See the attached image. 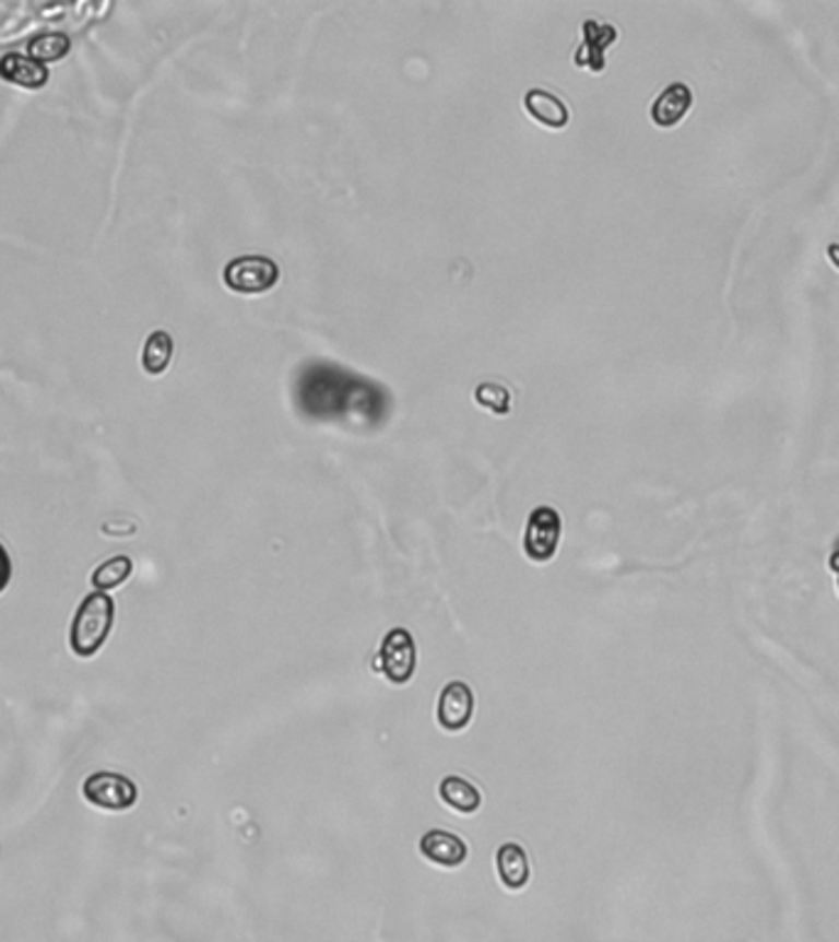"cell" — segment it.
I'll use <instances>...</instances> for the list:
<instances>
[{"label":"cell","mask_w":839,"mask_h":942,"mask_svg":"<svg viewBox=\"0 0 839 942\" xmlns=\"http://www.w3.org/2000/svg\"><path fill=\"white\" fill-rule=\"evenodd\" d=\"M293 398L299 413L322 423L356 420L362 425H378L391 410L388 390L376 380L327 361H309L299 368Z\"/></svg>","instance_id":"cell-1"},{"label":"cell","mask_w":839,"mask_h":942,"mask_svg":"<svg viewBox=\"0 0 839 942\" xmlns=\"http://www.w3.org/2000/svg\"><path fill=\"white\" fill-rule=\"evenodd\" d=\"M116 621V604L108 591H92L79 604L72 631H69V646L79 658H92L104 648L106 638L111 636Z\"/></svg>","instance_id":"cell-2"},{"label":"cell","mask_w":839,"mask_h":942,"mask_svg":"<svg viewBox=\"0 0 839 942\" xmlns=\"http://www.w3.org/2000/svg\"><path fill=\"white\" fill-rule=\"evenodd\" d=\"M277 280L280 268L268 256H238L224 268V283L236 295H263Z\"/></svg>","instance_id":"cell-3"},{"label":"cell","mask_w":839,"mask_h":942,"mask_svg":"<svg viewBox=\"0 0 839 942\" xmlns=\"http://www.w3.org/2000/svg\"><path fill=\"white\" fill-rule=\"evenodd\" d=\"M559 538H563V518L553 506H537L531 510L525 523L523 550L533 563H551L557 555Z\"/></svg>","instance_id":"cell-4"},{"label":"cell","mask_w":839,"mask_h":942,"mask_svg":"<svg viewBox=\"0 0 839 942\" xmlns=\"http://www.w3.org/2000/svg\"><path fill=\"white\" fill-rule=\"evenodd\" d=\"M378 670L391 680L393 685L411 683L417 666V648L407 628H391L378 650Z\"/></svg>","instance_id":"cell-5"},{"label":"cell","mask_w":839,"mask_h":942,"mask_svg":"<svg viewBox=\"0 0 839 942\" xmlns=\"http://www.w3.org/2000/svg\"><path fill=\"white\" fill-rule=\"evenodd\" d=\"M82 793L96 808L131 810L138 800V786L131 778L114 774V770H98L84 780Z\"/></svg>","instance_id":"cell-6"},{"label":"cell","mask_w":839,"mask_h":942,"mask_svg":"<svg viewBox=\"0 0 839 942\" xmlns=\"http://www.w3.org/2000/svg\"><path fill=\"white\" fill-rule=\"evenodd\" d=\"M474 717V693L462 680L442 687L437 699V721L447 731H462Z\"/></svg>","instance_id":"cell-7"},{"label":"cell","mask_w":839,"mask_h":942,"mask_svg":"<svg viewBox=\"0 0 839 942\" xmlns=\"http://www.w3.org/2000/svg\"><path fill=\"white\" fill-rule=\"evenodd\" d=\"M582 45L575 52V64L584 67L589 72H604V55L606 47H612L616 43V27L608 23H599V20H584L582 25Z\"/></svg>","instance_id":"cell-8"},{"label":"cell","mask_w":839,"mask_h":942,"mask_svg":"<svg viewBox=\"0 0 839 942\" xmlns=\"http://www.w3.org/2000/svg\"><path fill=\"white\" fill-rule=\"evenodd\" d=\"M693 102H695L693 89L687 84L675 82L671 86H665L651 106V120L661 128H673L690 114Z\"/></svg>","instance_id":"cell-9"},{"label":"cell","mask_w":839,"mask_h":942,"mask_svg":"<svg viewBox=\"0 0 839 942\" xmlns=\"http://www.w3.org/2000/svg\"><path fill=\"white\" fill-rule=\"evenodd\" d=\"M420 851H423V857L433 861V864L449 869L464 864L469 855L466 841L445 829H429L427 835H423V839H420Z\"/></svg>","instance_id":"cell-10"},{"label":"cell","mask_w":839,"mask_h":942,"mask_svg":"<svg viewBox=\"0 0 839 942\" xmlns=\"http://www.w3.org/2000/svg\"><path fill=\"white\" fill-rule=\"evenodd\" d=\"M0 79L5 84L35 92V89H43L49 82V69L20 52H5L0 57Z\"/></svg>","instance_id":"cell-11"},{"label":"cell","mask_w":839,"mask_h":942,"mask_svg":"<svg viewBox=\"0 0 839 942\" xmlns=\"http://www.w3.org/2000/svg\"><path fill=\"white\" fill-rule=\"evenodd\" d=\"M525 111L531 114L533 120L543 123L545 128L563 130L569 123V108L559 96L545 92V89H531L523 96Z\"/></svg>","instance_id":"cell-12"},{"label":"cell","mask_w":839,"mask_h":942,"mask_svg":"<svg viewBox=\"0 0 839 942\" xmlns=\"http://www.w3.org/2000/svg\"><path fill=\"white\" fill-rule=\"evenodd\" d=\"M496 871L506 888L521 891L528 884V879H531V864H528L525 849L516 845V841H506V845L498 847Z\"/></svg>","instance_id":"cell-13"},{"label":"cell","mask_w":839,"mask_h":942,"mask_svg":"<svg viewBox=\"0 0 839 942\" xmlns=\"http://www.w3.org/2000/svg\"><path fill=\"white\" fill-rule=\"evenodd\" d=\"M439 798H442V803L449 810L462 815H472L482 808V793H478V788L459 776H447L439 780Z\"/></svg>","instance_id":"cell-14"},{"label":"cell","mask_w":839,"mask_h":942,"mask_svg":"<svg viewBox=\"0 0 839 942\" xmlns=\"http://www.w3.org/2000/svg\"><path fill=\"white\" fill-rule=\"evenodd\" d=\"M173 354H175L173 334L165 332V329H155V332H150L145 339V344H143V356H140L145 374L147 376L165 374L169 361H173Z\"/></svg>","instance_id":"cell-15"},{"label":"cell","mask_w":839,"mask_h":942,"mask_svg":"<svg viewBox=\"0 0 839 942\" xmlns=\"http://www.w3.org/2000/svg\"><path fill=\"white\" fill-rule=\"evenodd\" d=\"M69 49H72V39H69L64 33H45L37 35L35 39H29L27 45V57L35 59L37 64H55L59 59H64L69 55Z\"/></svg>","instance_id":"cell-16"},{"label":"cell","mask_w":839,"mask_h":942,"mask_svg":"<svg viewBox=\"0 0 839 942\" xmlns=\"http://www.w3.org/2000/svg\"><path fill=\"white\" fill-rule=\"evenodd\" d=\"M133 573V560L126 555H118L106 560L104 565H98L92 573V585L94 591H108L121 587L128 577Z\"/></svg>","instance_id":"cell-17"},{"label":"cell","mask_w":839,"mask_h":942,"mask_svg":"<svg viewBox=\"0 0 839 942\" xmlns=\"http://www.w3.org/2000/svg\"><path fill=\"white\" fill-rule=\"evenodd\" d=\"M474 400L482 408L492 410L494 415H508L511 410V390L496 380H484L474 388Z\"/></svg>","instance_id":"cell-18"},{"label":"cell","mask_w":839,"mask_h":942,"mask_svg":"<svg viewBox=\"0 0 839 942\" xmlns=\"http://www.w3.org/2000/svg\"><path fill=\"white\" fill-rule=\"evenodd\" d=\"M10 579H13V557H10L5 545L0 543V594L8 589Z\"/></svg>","instance_id":"cell-19"},{"label":"cell","mask_w":839,"mask_h":942,"mask_svg":"<svg viewBox=\"0 0 839 942\" xmlns=\"http://www.w3.org/2000/svg\"><path fill=\"white\" fill-rule=\"evenodd\" d=\"M827 256H830V263L839 270V244L827 246Z\"/></svg>","instance_id":"cell-20"},{"label":"cell","mask_w":839,"mask_h":942,"mask_svg":"<svg viewBox=\"0 0 839 942\" xmlns=\"http://www.w3.org/2000/svg\"><path fill=\"white\" fill-rule=\"evenodd\" d=\"M830 567L839 575V540H837V547H835V553L830 557Z\"/></svg>","instance_id":"cell-21"}]
</instances>
